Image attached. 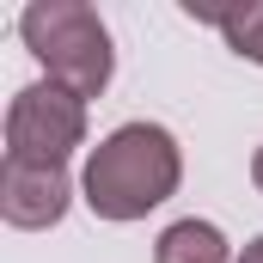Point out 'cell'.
Masks as SVG:
<instances>
[{
    "mask_svg": "<svg viewBox=\"0 0 263 263\" xmlns=\"http://www.w3.org/2000/svg\"><path fill=\"white\" fill-rule=\"evenodd\" d=\"M178 184H184V147H178V135L159 129V123H123V129H110L86 153L80 202L98 220L123 227V220H147L159 202H172Z\"/></svg>",
    "mask_w": 263,
    "mask_h": 263,
    "instance_id": "cell-1",
    "label": "cell"
},
{
    "mask_svg": "<svg viewBox=\"0 0 263 263\" xmlns=\"http://www.w3.org/2000/svg\"><path fill=\"white\" fill-rule=\"evenodd\" d=\"M18 37L43 62L49 86H62L73 98H98L110 86V73H117L110 31L86 0H31L18 12Z\"/></svg>",
    "mask_w": 263,
    "mask_h": 263,
    "instance_id": "cell-2",
    "label": "cell"
},
{
    "mask_svg": "<svg viewBox=\"0 0 263 263\" xmlns=\"http://www.w3.org/2000/svg\"><path fill=\"white\" fill-rule=\"evenodd\" d=\"M86 147V98L37 80L18 86L6 104V159L25 165H67V153Z\"/></svg>",
    "mask_w": 263,
    "mask_h": 263,
    "instance_id": "cell-3",
    "label": "cell"
},
{
    "mask_svg": "<svg viewBox=\"0 0 263 263\" xmlns=\"http://www.w3.org/2000/svg\"><path fill=\"white\" fill-rule=\"evenodd\" d=\"M67 202H73V184L62 165H25V159L0 165V220L6 227H18V233L62 227Z\"/></svg>",
    "mask_w": 263,
    "mask_h": 263,
    "instance_id": "cell-4",
    "label": "cell"
},
{
    "mask_svg": "<svg viewBox=\"0 0 263 263\" xmlns=\"http://www.w3.org/2000/svg\"><path fill=\"white\" fill-rule=\"evenodd\" d=\"M153 263H233V245L214 220H172L153 245Z\"/></svg>",
    "mask_w": 263,
    "mask_h": 263,
    "instance_id": "cell-5",
    "label": "cell"
},
{
    "mask_svg": "<svg viewBox=\"0 0 263 263\" xmlns=\"http://www.w3.org/2000/svg\"><path fill=\"white\" fill-rule=\"evenodd\" d=\"M220 25V37L233 43V55H245V62L263 67V6H245V12H227V18H214Z\"/></svg>",
    "mask_w": 263,
    "mask_h": 263,
    "instance_id": "cell-6",
    "label": "cell"
},
{
    "mask_svg": "<svg viewBox=\"0 0 263 263\" xmlns=\"http://www.w3.org/2000/svg\"><path fill=\"white\" fill-rule=\"evenodd\" d=\"M239 263H263V233L251 239V245H245V251H239Z\"/></svg>",
    "mask_w": 263,
    "mask_h": 263,
    "instance_id": "cell-7",
    "label": "cell"
},
{
    "mask_svg": "<svg viewBox=\"0 0 263 263\" xmlns=\"http://www.w3.org/2000/svg\"><path fill=\"white\" fill-rule=\"evenodd\" d=\"M251 184H257V190H263V147H257V153H251Z\"/></svg>",
    "mask_w": 263,
    "mask_h": 263,
    "instance_id": "cell-8",
    "label": "cell"
}]
</instances>
